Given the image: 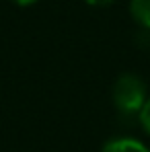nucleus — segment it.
I'll list each match as a JSON object with an SVG mask.
<instances>
[{
	"mask_svg": "<svg viewBox=\"0 0 150 152\" xmlns=\"http://www.w3.org/2000/svg\"><path fill=\"white\" fill-rule=\"evenodd\" d=\"M111 99H113L115 109L121 115H138L142 111L146 99H148L146 82L138 74L124 72V74L117 76L115 82H113Z\"/></svg>",
	"mask_w": 150,
	"mask_h": 152,
	"instance_id": "1",
	"label": "nucleus"
},
{
	"mask_svg": "<svg viewBox=\"0 0 150 152\" xmlns=\"http://www.w3.org/2000/svg\"><path fill=\"white\" fill-rule=\"evenodd\" d=\"M101 152H150V148L138 138H130V136H117L111 138L103 144Z\"/></svg>",
	"mask_w": 150,
	"mask_h": 152,
	"instance_id": "2",
	"label": "nucleus"
},
{
	"mask_svg": "<svg viewBox=\"0 0 150 152\" xmlns=\"http://www.w3.org/2000/svg\"><path fill=\"white\" fill-rule=\"evenodd\" d=\"M130 15L140 29L150 31V0H130Z\"/></svg>",
	"mask_w": 150,
	"mask_h": 152,
	"instance_id": "3",
	"label": "nucleus"
},
{
	"mask_svg": "<svg viewBox=\"0 0 150 152\" xmlns=\"http://www.w3.org/2000/svg\"><path fill=\"white\" fill-rule=\"evenodd\" d=\"M138 119H140V126H142V129H144L146 134H150V97L146 99L144 107H142V111L138 113Z\"/></svg>",
	"mask_w": 150,
	"mask_h": 152,
	"instance_id": "4",
	"label": "nucleus"
},
{
	"mask_svg": "<svg viewBox=\"0 0 150 152\" xmlns=\"http://www.w3.org/2000/svg\"><path fill=\"white\" fill-rule=\"evenodd\" d=\"M115 0H86V4H91V6H109V4H113Z\"/></svg>",
	"mask_w": 150,
	"mask_h": 152,
	"instance_id": "5",
	"label": "nucleus"
},
{
	"mask_svg": "<svg viewBox=\"0 0 150 152\" xmlns=\"http://www.w3.org/2000/svg\"><path fill=\"white\" fill-rule=\"evenodd\" d=\"M10 2H15V4H19V6H31V4H35L37 0H10Z\"/></svg>",
	"mask_w": 150,
	"mask_h": 152,
	"instance_id": "6",
	"label": "nucleus"
}]
</instances>
